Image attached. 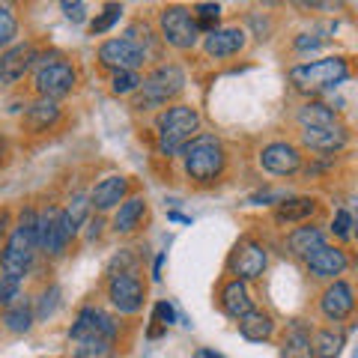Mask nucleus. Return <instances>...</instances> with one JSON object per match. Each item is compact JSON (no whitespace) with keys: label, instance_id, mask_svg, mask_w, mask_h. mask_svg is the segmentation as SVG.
Returning <instances> with one entry per match:
<instances>
[{"label":"nucleus","instance_id":"16","mask_svg":"<svg viewBox=\"0 0 358 358\" xmlns=\"http://www.w3.org/2000/svg\"><path fill=\"white\" fill-rule=\"evenodd\" d=\"M346 129L343 126H320V129H305L301 131V143L310 150H317V152H338L346 147Z\"/></svg>","mask_w":358,"mask_h":358},{"label":"nucleus","instance_id":"47","mask_svg":"<svg viewBox=\"0 0 358 358\" xmlns=\"http://www.w3.org/2000/svg\"><path fill=\"white\" fill-rule=\"evenodd\" d=\"M263 3H281V0H263Z\"/></svg>","mask_w":358,"mask_h":358},{"label":"nucleus","instance_id":"25","mask_svg":"<svg viewBox=\"0 0 358 358\" xmlns=\"http://www.w3.org/2000/svg\"><path fill=\"white\" fill-rule=\"evenodd\" d=\"M281 358H313V350H310V334L305 326H296L287 331V338L281 343Z\"/></svg>","mask_w":358,"mask_h":358},{"label":"nucleus","instance_id":"30","mask_svg":"<svg viewBox=\"0 0 358 358\" xmlns=\"http://www.w3.org/2000/svg\"><path fill=\"white\" fill-rule=\"evenodd\" d=\"M75 358H114V341L105 338H90V341H75Z\"/></svg>","mask_w":358,"mask_h":358},{"label":"nucleus","instance_id":"40","mask_svg":"<svg viewBox=\"0 0 358 358\" xmlns=\"http://www.w3.org/2000/svg\"><path fill=\"white\" fill-rule=\"evenodd\" d=\"M152 317H155L159 326H171V322H176V310L167 305V301H159V305L152 308Z\"/></svg>","mask_w":358,"mask_h":358},{"label":"nucleus","instance_id":"12","mask_svg":"<svg viewBox=\"0 0 358 358\" xmlns=\"http://www.w3.org/2000/svg\"><path fill=\"white\" fill-rule=\"evenodd\" d=\"M108 299H110V305L120 308L122 313H138L143 308V287L131 272H122V275L110 278Z\"/></svg>","mask_w":358,"mask_h":358},{"label":"nucleus","instance_id":"4","mask_svg":"<svg viewBox=\"0 0 358 358\" xmlns=\"http://www.w3.org/2000/svg\"><path fill=\"white\" fill-rule=\"evenodd\" d=\"M200 117L194 108L188 105H173L159 117V150L164 155L179 152L188 143V138L197 131Z\"/></svg>","mask_w":358,"mask_h":358},{"label":"nucleus","instance_id":"3","mask_svg":"<svg viewBox=\"0 0 358 358\" xmlns=\"http://www.w3.org/2000/svg\"><path fill=\"white\" fill-rule=\"evenodd\" d=\"M182 87H185V75L179 66H159L150 78H141V87L134 90V108L138 110L162 108L167 99L182 93Z\"/></svg>","mask_w":358,"mask_h":358},{"label":"nucleus","instance_id":"23","mask_svg":"<svg viewBox=\"0 0 358 358\" xmlns=\"http://www.w3.org/2000/svg\"><path fill=\"white\" fill-rule=\"evenodd\" d=\"M143 215H147V200L143 197H131L120 206V212L114 215V230L117 233H131L134 227H141Z\"/></svg>","mask_w":358,"mask_h":358},{"label":"nucleus","instance_id":"9","mask_svg":"<svg viewBox=\"0 0 358 358\" xmlns=\"http://www.w3.org/2000/svg\"><path fill=\"white\" fill-rule=\"evenodd\" d=\"M99 60L117 72H134L147 60V51H141L131 39H108L102 48H99Z\"/></svg>","mask_w":358,"mask_h":358},{"label":"nucleus","instance_id":"44","mask_svg":"<svg viewBox=\"0 0 358 358\" xmlns=\"http://www.w3.org/2000/svg\"><path fill=\"white\" fill-rule=\"evenodd\" d=\"M197 358H224V355H218V352H209V350H200V352H197Z\"/></svg>","mask_w":358,"mask_h":358},{"label":"nucleus","instance_id":"35","mask_svg":"<svg viewBox=\"0 0 358 358\" xmlns=\"http://www.w3.org/2000/svg\"><path fill=\"white\" fill-rule=\"evenodd\" d=\"M194 24L197 30H218V6H212V3H203V6H197V15H194Z\"/></svg>","mask_w":358,"mask_h":358},{"label":"nucleus","instance_id":"38","mask_svg":"<svg viewBox=\"0 0 358 358\" xmlns=\"http://www.w3.org/2000/svg\"><path fill=\"white\" fill-rule=\"evenodd\" d=\"M331 230H334V236H341V239H350V236H352V215H350V212H346V209H341L338 215H334Z\"/></svg>","mask_w":358,"mask_h":358},{"label":"nucleus","instance_id":"15","mask_svg":"<svg viewBox=\"0 0 358 358\" xmlns=\"http://www.w3.org/2000/svg\"><path fill=\"white\" fill-rule=\"evenodd\" d=\"M320 308H322V313H326L329 320H334V322H341V320H346L352 313V308H355V299H352V287L346 284V281H334L326 293H322V299H320Z\"/></svg>","mask_w":358,"mask_h":358},{"label":"nucleus","instance_id":"2","mask_svg":"<svg viewBox=\"0 0 358 358\" xmlns=\"http://www.w3.org/2000/svg\"><path fill=\"white\" fill-rule=\"evenodd\" d=\"M182 155H185V171L192 179H197L200 185L206 182H215L224 171V147L218 138L212 134H200L192 143L182 147Z\"/></svg>","mask_w":358,"mask_h":358},{"label":"nucleus","instance_id":"39","mask_svg":"<svg viewBox=\"0 0 358 358\" xmlns=\"http://www.w3.org/2000/svg\"><path fill=\"white\" fill-rule=\"evenodd\" d=\"M60 6H63V13L72 24H81V21L87 18V9H84L81 0H60Z\"/></svg>","mask_w":358,"mask_h":358},{"label":"nucleus","instance_id":"13","mask_svg":"<svg viewBox=\"0 0 358 358\" xmlns=\"http://www.w3.org/2000/svg\"><path fill=\"white\" fill-rule=\"evenodd\" d=\"M305 263L310 268V275H317V278H334V275H343L346 272V266H350V257H346L341 248H331V245H317L308 257H305Z\"/></svg>","mask_w":358,"mask_h":358},{"label":"nucleus","instance_id":"48","mask_svg":"<svg viewBox=\"0 0 358 358\" xmlns=\"http://www.w3.org/2000/svg\"><path fill=\"white\" fill-rule=\"evenodd\" d=\"M0 155H3V138H0Z\"/></svg>","mask_w":358,"mask_h":358},{"label":"nucleus","instance_id":"6","mask_svg":"<svg viewBox=\"0 0 358 358\" xmlns=\"http://www.w3.org/2000/svg\"><path fill=\"white\" fill-rule=\"evenodd\" d=\"M69 239H72V230H69V224H66L63 209L48 206L45 212H39L36 215V245L39 248H45L48 254H63Z\"/></svg>","mask_w":358,"mask_h":358},{"label":"nucleus","instance_id":"20","mask_svg":"<svg viewBox=\"0 0 358 358\" xmlns=\"http://www.w3.org/2000/svg\"><path fill=\"white\" fill-rule=\"evenodd\" d=\"M239 331H242L245 341L263 343V341L272 338L275 322H272V317H268V313H263V310H248L245 317H239Z\"/></svg>","mask_w":358,"mask_h":358},{"label":"nucleus","instance_id":"14","mask_svg":"<svg viewBox=\"0 0 358 358\" xmlns=\"http://www.w3.org/2000/svg\"><path fill=\"white\" fill-rule=\"evenodd\" d=\"M260 164L268 173L287 176V173H296L301 167V155L293 143H268V147L260 152Z\"/></svg>","mask_w":358,"mask_h":358},{"label":"nucleus","instance_id":"26","mask_svg":"<svg viewBox=\"0 0 358 358\" xmlns=\"http://www.w3.org/2000/svg\"><path fill=\"white\" fill-rule=\"evenodd\" d=\"M322 242H326V236H322L320 227H299V230L289 233L287 248H289V254H296V257H308Z\"/></svg>","mask_w":358,"mask_h":358},{"label":"nucleus","instance_id":"31","mask_svg":"<svg viewBox=\"0 0 358 358\" xmlns=\"http://www.w3.org/2000/svg\"><path fill=\"white\" fill-rule=\"evenodd\" d=\"M87 212H90V197L87 194H75L72 197V203L66 206V224H69V230H72V236L78 230H81V224L87 221Z\"/></svg>","mask_w":358,"mask_h":358},{"label":"nucleus","instance_id":"42","mask_svg":"<svg viewBox=\"0 0 358 358\" xmlns=\"http://www.w3.org/2000/svg\"><path fill=\"white\" fill-rule=\"evenodd\" d=\"M293 3H296L299 9H320V6H326L329 0H293Z\"/></svg>","mask_w":358,"mask_h":358},{"label":"nucleus","instance_id":"32","mask_svg":"<svg viewBox=\"0 0 358 358\" xmlns=\"http://www.w3.org/2000/svg\"><path fill=\"white\" fill-rule=\"evenodd\" d=\"M120 15H122V6L120 3H108L105 9H102V15H96V21L90 24V33H105V30H110L120 21Z\"/></svg>","mask_w":358,"mask_h":358},{"label":"nucleus","instance_id":"10","mask_svg":"<svg viewBox=\"0 0 358 358\" xmlns=\"http://www.w3.org/2000/svg\"><path fill=\"white\" fill-rule=\"evenodd\" d=\"M72 341H90V338H105V341H114L117 338V322L108 317L105 310L99 308H84L78 313L75 326L69 331Z\"/></svg>","mask_w":358,"mask_h":358},{"label":"nucleus","instance_id":"11","mask_svg":"<svg viewBox=\"0 0 358 358\" xmlns=\"http://www.w3.org/2000/svg\"><path fill=\"white\" fill-rule=\"evenodd\" d=\"M230 268L239 281H251V278H260L266 268V248L254 239H242L236 245V251L230 257Z\"/></svg>","mask_w":358,"mask_h":358},{"label":"nucleus","instance_id":"28","mask_svg":"<svg viewBox=\"0 0 358 358\" xmlns=\"http://www.w3.org/2000/svg\"><path fill=\"white\" fill-rule=\"evenodd\" d=\"M3 326L9 329V331H15V334H24L30 326H33V310H30V305L27 301H15V305H9L6 310H3Z\"/></svg>","mask_w":358,"mask_h":358},{"label":"nucleus","instance_id":"17","mask_svg":"<svg viewBox=\"0 0 358 358\" xmlns=\"http://www.w3.org/2000/svg\"><path fill=\"white\" fill-rule=\"evenodd\" d=\"M33 60H36L33 45H15V48H9L0 57V84H15L18 78H24Z\"/></svg>","mask_w":358,"mask_h":358},{"label":"nucleus","instance_id":"46","mask_svg":"<svg viewBox=\"0 0 358 358\" xmlns=\"http://www.w3.org/2000/svg\"><path fill=\"white\" fill-rule=\"evenodd\" d=\"M3 230H6V215H0V239H3ZM3 251V248H0Z\"/></svg>","mask_w":358,"mask_h":358},{"label":"nucleus","instance_id":"33","mask_svg":"<svg viewBox=\"0 0 358 358\" xmlns=\"http://www.w3.org/2000/svg\"><path fill=\"white\" fill-rule=\"evenodd\" d=\"M21 299V281H15V278L9 275H0V308H9L15 305V301Z\"/></svg>","mask_w":358,"mask_h":358},{"label":"nucleus","instance_id":"19","mask_svg":"<svg viewBox=\"0 0 358 358\" xmlns=\"http://www.w3.org/2000/svg\"><path fill=\"white\" fill-rule=\"evenodd\" d=\"M126 188L129 182L122 176H108L102 179L96 188H93V194H90V206H96V209H114L122 197H126Z\"/></svg>","mask_w":358,"mask_h":358},{"label":"nucleus","instance_id":"22","mask_svg":"<svg viewBox=\"0 0 358 358\" xmlns=\"http://www.w3.org/2000/svg\"><path fill=\"white\" fill-rule=\"evenodd\" d=\"M221 308L233 320H239V317H245V313L251 310V296H248V287H245V281H239V278H236V281H230L227 287H224Z\"/></svg>","mask_w":358,"mask_h":358},{"label":"nucleus","instance_id":"1","mask_svg":"<svg viewBox=\"0 0 358 358\" xmlns=\"http://www.w3.org/2000/svg\"><path fill=\"white\" fill-rule=\"evenodd\" d=\"M36 248H39V245H36V212L24 209V212H21L18 227L13 230V236H9L3 254H0V266H3V275L21 281V278L30 272L33 251H36Z\"/></svg>","mask_w":358,"mask_h":358},{"label":"nucleus","instance_id":"45","mask_svg":"<svg viewBox=\"0 0 358 358\" xmlns=\"http://www.w3.org/2000/svg\"><path fill=\"white\" fill-rule=\"evenodd\" d=\"M171 221H182V224H188L192 218H185V215H179V212H171Z\"/></svg>","mask_w":358,"mask_h":358},{"label":"nucleus","instance_id":"7","mask_svg":"<svg viewBox=\"0 0 358 358\" xmlns=\"http://www.w3.org/2000/svg\"><path fill=\"white\" fill-rule=\"evenodd\" d=\"M162 33H164V39L173 45V48H194V42L200 36V30L194 24V18L188 9L182 6H171V9H164L162 13Z\"/></svg>","mask_w":358,"mask_h":358},{"label":"nucleus","instance_id":"21","mask_svg":"<svg viewBox=\"0 0 358 358\" xmlns=\"http://www.w3.org/2000/svg\"><path fill=\"white\" fill-rule=\"evenodd\" d=\"M60 120V108L54 99H39V102H33L24 114V129L27 131H45L51 129L54 122Z\"/></svg>","mask_w":358,"mask_h":358},{"label":"nucleus","instance_id":"29","mask_svg":"<svg viewBox=\"0 0 358 358\" xmlns=\"http://www.w3.org/2000/svg\"><path fill=\"white\" fill-rule=\"evenodd\" d=\"M299 122L305 129H320V126H334V110L322 102H310L299 110Z\"/></svg>","mask_w":358,"mask_h":358},{"label":"nucleus","instance_id":"37","mask_svg":"<svg viewBox=\"0 0 358 358\" xmlns=\"http://www.w3.org/2000/svg\"><path fill=\"white\" fill-rule=\"evenodd\" d=\"M15 33H18V21H15V15L9 13V9H0V48L13 42V39H15Z\"/></svg>","mask_w":358,"mask_h":358},{"label":"nucleus","instance_id":"43","mask_svg":"<svg viewBox=\"0 0 358 358\" xmlns=\"http://www.w3.org/2000/svg\"><path fill=\"white\" fill-rule=\"evenodd\" d=\"M102 227H105L102 218H93V221H90V239H99V236H102Z\"/></svg>","mask_w":358,"mask_h":358},{"label":"nucleus","instance_id":"36","mask_svg":"<svg viewBox=\"0 0 358 358\" xmlns=\"http://www.w3.org/2000/svg\"><path fill=\"white\" fill-rule=\"evenodd\" d=\"M114 93L117 96H126V93H134V90L141 87V75L138 72H117L114 75Z\"/></svg>","mask_w":358,"mask_h":358},{"label":"nucleus","instance_id":"18","mask_svg":"<svg viewBox=\"0 0 358 358\" xmlns=\"http://www.w3.org/2000/svg\"><path fill=\"white\" fill-rule=\"evenodd\" d=\"M245 48V30L239 27H221L206 36V54L209 57H233Z\"/></svg>","mask_w":358,"mask_h":358},{"label":"nucleus","instance_id":"41","mask_svg":"<svg viewBox=\"0 0 358 358\" xmlns=\"http://www.w3.org/2000/svg\"><path fill=\"white\" fill-rule=\"evenodd\" d=\"M317 45H320V39H313V36H308V33H305V36H299V39H296V48H299V51L317 48Z\"/></svg>","mask_w":358,"mask_h":358},{"label":"nucleus","instance_id":"5","mask_svg":"<svg viewBox=\"0 0 358 358\" xmlns=\"http://www.w3.org/2000/svg\"><path fill=\"white\" fill-rule=\"evenodd\" d=\"M350 78V66H346L343 57H326V60H313L305 66H296L289 72V81H293L299 90L305 93H317V90H331L341 81Z\"/></svg>","mask_w":358,"mask_h":358},{"label":"nucleus","instance_id":"27","mask_svg":"<svg viewBox=\"0 0 358 358\" xmlns=\"http://www.w3.org/2000/svg\"><path fill=\"white\" fill-rule=\"evenodd\" d=\"M343 331H334V329H326V331H317L313 334V343H310V350H313V358H338L341 350H343Z\"/></svg>","mask_w":358,"mask_h":358},{"label":"nucleus","instance_id":"24","mask_svg":"<svg viewBox=\"0 0 358 358\" xmlns=\"http://www.w3.org/2000/svg\"><path fill=\"white\" fill-rule=\"evenodd\" d=\"M317 212V200L313 197H293V200H284L281 206L275 209V218L281 224H293V221H305Z\"/></svg>","mask_w":358,"mask_h":358},{"label":"nucleus","instance_id":"8","mask_svg":"<svg viewBox=\"0 0 358 358\" xmlns=\"http://www.w3.org/2000/svg\"><path fill=\"white\" fill-rule=\"evenodd\" d=\"M75 87V69L63 60L42 63L36 72V93L42 99H60L66 93H72Z\"/></svg>","mask_w":358,"mask_h":358},{"label":"nucleus","instance_id":"34","mask_svg":"<svg viewBox=\"0 0 358 358\" xmlns=\"http://www.w3.org/2000/svg\"><path fill=\"white\" fill-rule=\"evenodd\" d=\"M57 308H60V287H48V289H45V293L39 296L36 317H39V320H48Z\"/></svg>","mask_w":358,"mask_h":358}]
</instances>
